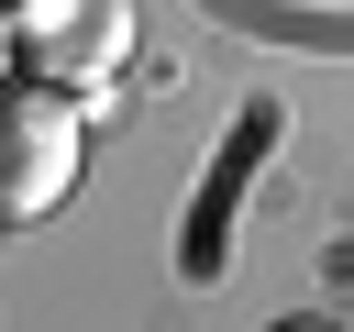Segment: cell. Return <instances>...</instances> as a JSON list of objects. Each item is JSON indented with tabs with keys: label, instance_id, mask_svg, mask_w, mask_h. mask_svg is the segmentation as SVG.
<instances>
[{
	"label": "cell",
	"instance_id": "1",
	"mask_svg": "<svg viewBox=\"0 0 354 332\" xmlns=\"http://www.w3.org/2000/svg\"><path fill=\"white\" fill-rule=\"evenodd\" d=\"M77 155H88V122L55 89H0V210L11 221L55 210L66 177H77Z\"/></svg>",
	"mask_w": 354,
	"mask_h": 332
},
{
	"label": "cell",
	"instance_id": "2",
	"mask_svg": "<svg viewBox=\"0 0 354 332\" xmlns=\"http://www.w3.org/2000/svg\"><path fill=\"white\" fill-rule=\"evenodd\" d=\"M277 155V111L254 100L243 111V133L221 144V166H210V199H199V232H188V277H221V232H232V210H243V177Z\"/></svg>",
	"mask_w": 354,
	"mask_h": 332
},
{
	"label": "cell",
	"instance_id": "3",
	"mask_svg": "<svg viewBox=\"0 0 354 332\" xmlns=\"http://www.w3.org/2000/svg\"><path fill=\"white\" fill-rule=\"evenodd\" d=\"M22 44H33L44 66H111L133 33H122V0H55V11L22 22Z\"/></svg>",
	"mask_w": 354,
	"mask_h": 332
},
{
	"label": "cell",
	"instance_id": "4",
	"mask_svg": "<svg viewBox=\"0 0 354 332\" xmlns=\"http://www.w3.org/2000/svg\"><path fill=\"white\" fill-rule=\"evenodd\" d=\"M277 332H343V321H321V310H310V321H277Z\"/></svg>",
	"mask_w": 354,
	"mask_h": 332
}]
</instances>
